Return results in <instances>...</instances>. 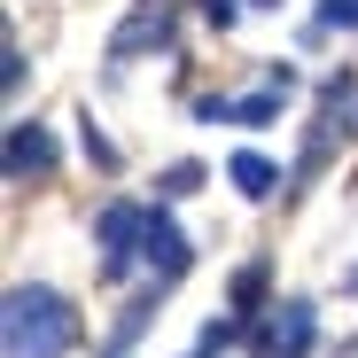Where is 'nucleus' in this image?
<instances>
[{
  "label": "nucleus",
  "mask_w": 358,
  "mask_h": 358,
  "mask_svg": "<svg viewBox=\"0 0 358 358\" xmlns=\"http://www.w3.org/2000/svg\"><path fill=\"white\" fill-rule=\"evenodd\" d=\"M288 94H296V71H273V78H265V94H242V101H203V125H273Z\"/></svg>",
  "instance_id": "obj_4"
},
{
  "label": "nucleus",
  "mask_w": 358,
  "mask_h": 358,
  "mask_svg": "<svg viewBox=\"0 0 358 358\" xmlns=\"http://www.w3.org/2000/svg\"><path fill=\"white\" fill-rule=\"evenodd\" d=\"M195 8H203V16H210V24H218V31H226V24H234V16H242V0H195Z\"/></svg>",
  "instance_id": "obj_13"
},
{
  "label": "nucleus",
  "mask_w": 358,
  "mask_h": 358,
  "mask_svg": "<svg viewBox=\"0 0 358 358\" xmlns=\"http://www.w3.org/2000/svg\"><path fill=\"white\" fill-rule=\"evenodd\" d=\"M141 47H171V16H164V8H148V16H133L125 31L109 39V55H117V63H133Z\"/></svg>",
  "instance_id": "obj_7"
},
{
  "label": "nucleus",
  "mask_w": 358,
  "mask_h": 358,
  "mask_svg": "<svg viewBox=\"0 0 358 358\" xmlns=\"http://www.w3.org/2000/svg\"><path fill=\"white\" fill-rule=\"evenodd\" d=\"M31 171H55V141L39 125H8V179H31Z\"/></svg>",
  "instance_id": "obj_6"
},
{
  "label": "nucleus",
  "mask_w": 358,
  "mask_h": 358,
  "mask_svg": "<svg viewBox=\"0 0 358 358\" xmlns=\"http://www.w3.org/2000/svg\"><path fill=\"white\" fill-rule=\"evenodd\" d=\"M0 86H8V94H24V55H16V47L0 55Z\"/></svg>",
  "instance_id": "obj_14"
},
{
  "label": "nucleus",
  "mask_w": 358,
  "mask_h": 358,
  "mask_svg": "<svg viewBox=\"0 0 358 358\" xmlns=\"http://www.w3.org/2000/svg\"><path fill=\"white\" fill-rule=\"evenodd\" d=\"M195 358H210V350H195Z\"/></svg>",
  "instance_id": "obj_16"
},
{
  "label": "nucleus",
  "mask_w": 358,
  "mask_h": 358,
  "mask_svg": "<svg viewBox=\"0 0 358 358\" xmlns=\"http://www.w3.org/2000/svg\"><path fill=\"white\" fill-rule=\"evenodd\" d=\"M312 343H320V312L304 304V296L273 304V320H265V327H250V350H257V358H304Z\"/></svg>",
  "instance_id": "obj_3"
},
{
  "label": "nucleus",
  "mask_w": 358,
  "mask_h": 358,
  "mask_svg": "<svg viewBox=\"0 0 358 358\" xmlns=\"http://www.w3.org/2000/svg\"><path fill=\"white\" fill-rule=\"evenodd\" d=\"M141 265L156 273V280H179V273H187L195 265V250H187V234H179L156 203H148V242H141Z\"/></svg>",
  "instance_id": "obj_5"
},
{
  "label": "nucleus",
  "mask_w": 358,
  "mask_h": 358,
  "mask_svg": "<svg viewBox=\"0 0 358 358\" xmlns=\"http://www.w3.org/2000/svg\"><path fill=\"white\" fill-rule=\"evenodd\" d=\"M78 350V312L55 288H8L0 304V358H71Z\"/></svg>",
  "instance_id": "obj_1"
},
{
  "label": "nucleus",
  "mask_w": 358,
  "mask_h": 358,
  "mask_svg": "<svg viewBox=\"0 0 358 358\" xmlns=\"http://www.w3.org/2000/svg\"><path fill=\"white\" fill-rule=\"evenodd\" d=\"M226 179H234V187H242L250 203H265V195H280V171H273V164H265L257 148H242V156H234V164H226Z\"/></svg>",
  "instance_id": "obj_8"
},
{
  "label": "nucleus",
  "mask_w": 358,
  "mask_h": 358,
  "mask_svg": "<svg viewBox=\"0 0 358 358\" xmlns=\"http://www.w3.org/2000/svg\"><path fill=\"white\" fill-rule=\"evenodd\" d=\"M94 242H101V273L125 280V273L141 265V242H148V203H101Z\"/></svg>",
  "instance_id": "obj_2"
},
{
  "label": "nucleus",
  "mask_w": 358,
  "mask_h": 358,
  "mask_svg": "<svg viewBox=\"0 0 358 358\" xmlns=\"http://www.w3.org/2000/svg\"><path fill=\"white\" fill-rule=\"evenodd\" d=\"M195 187H203V164H171L156 195H195Z\"/></svg>",
  "instance_id": "obj_11"
},
{
  "label": "nucleus",
  "mask_w": 358,
  "mask_h": 358,
  "mask_svg": "<svg viewBox=\"0 0 358 358\" xmlns=\"http://www.w3.org/2000/svg\"><path fill=\"white\" fill-rule=\"evenodd\" d=\"M257 8H280V0H257Z\"/></svg>",
  "instance_id": "obj_15"
},
{
  "label": "nucleus",
  "mask_w": 358,
  "mask_h": 358,
  "mask_svg": "<svg viewBox=\"0 0 358 358\" xmlns=\"http://www.w3.org/2000/svg\"><path fill=\"white\" fill-rule=\"evenodd\" d=\"M265 304V265H242V273H234V320H250Z\"/></svg>",
  "instance_id": "obj_10"
},
{
  "label": "nucleus",
  "mask_w": 358,
  "mask_h": 358,
  "mask_svg": "<svg viewBox=\"0 0 358 358\" xmlns=\"http://www.w3.org/2000/svg\"><path fill=\"white\" fill-rule=\"evenodd\" d=\"M320 24H327V31H343V24L358 31V0H327V8H320Z\"/></svg>",
  "instance_id": "obj_12"
},
{
  "label": "nucleus",
  "mask_w": 358,
  "mask_h": 358,
  "mask_svg": "<svg viewBox=\"0 0 358 358\" xmlns=\"http://www.w3.org/2000/svg\"><path fill=\"white\" fill-rule=\"evenodd\" d=\"M148 320H156V296H148V304H133L125 320H117V335H109V350H101V358H125V350L141 343V327H148Z\"/></svg>",
  "instance_id": "obj_9"
}]
</instances>
